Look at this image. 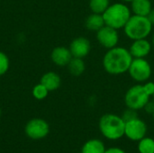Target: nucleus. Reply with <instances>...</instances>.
Wrapping results in <instances>:
<instances>
[{"instance_id":"1","label":"nucleus","mask_w":154,"mask_h":153,"mask_svg":"<svg viewBox=\"0 0 154 153\" xmlns=\"http://www.w3.org/2000/svg\"><path fill=\"white\" fill-rule=\"evenodd\" d=\"M133 56L129 50L116 46L107 50L103 57L104 69L110 75L118 76L128 71L133 61Z\"/></svg>"},{"instance_id":"2","label":"nucleus","mask_w":154,"mask_h":153,"mask_svg":"<svg viewBox=\"0 0 154 153\" xmlns=\"http://www.w3.org/2000/svg\"><path fill=\"white\" fill-rule=\"evenodd\" d=\"M99 130L102 135L107 140H119L125 136V122L115 114H106L99 120Z\"/></svg>"},{"instance_id":"3","label":"nucleus","mask_w":154,"mask_h":153,"mask_svg":"<svg viewBox=\"0 0 154 153\" xmlns=\"http://www.w3.org/2000/svg\"><path fill=\"white\" fill-rule=\"evenodd\" d=\"M131 15V9L120 2L110 5L103 14L105 24L116 30L124 29Z\"/></svg>"},{"instance_id":"4","label":"nucleus","mask_w":154,"mask_h":153,"mask_svg":"<svg viewBox=\"0 0 154 153\" xmlns=\"http://www.w3.org/2000/svg\"><path fill=\"white\" fill-rule=\"evenodd\" d=\"M152 27L147 16L132 14L124 27V32L132 41L146 39L152 32Z\"/></svg>"},{"instance_id":"5","label":"nucleus","mask_w":154,"mask_h":153,"mask_svg":"<svg viewBox=\"0 0 154 153\" xmlns=\"http://www.w3.org/2000/svg\"><path fill=\"white\" fill-rule=\"evenodd\" d=\"M151 95L147 91L143 83L131 87L125 95V103L127 108L134 110L143 109L147 103L150 101Z\"/></svg>"},{"instance_id":"6","label":"nucleus","mask_w":154,"mask_h":153,"mask_svg":"<svg viewBox=\"0 0 154 153\" xmlns=\"http://www.w3.org/2000/svg\"><path fill=\"white\" fill-rule=\"evenodd\" d=\"M127 72L132 79L142 84L150 79L152 76V67L145 58H134L133 59Z\"/></svg>"},{"instance_id":"7","label":"nucleus","mask_w":154,"mask_h":153,"mask_svg":"<svg viewBox=\"0 0 154 153\" xmlns=\"http://www.w3.org/2000/svg\"><path fill=\"white\" fill-rule=\"evenodd\" d=\"M24 133L32 140H42L49 134L50 125L44 119L33 118L25 124Z\"/></svg>"},{"instance_id":"8","label":"nucleus","mask_w":154,"mask_h":153,"mask_svg":"<svg viewBox=\"0 0 154 153\" xmlns=\"http://www.w3.org/2000/svg\"><path fill=\"white\" fill-rule=\"evenodd\" d=\"M97 40L102 47L107 50L112 49L117 46L119 42L118 30L108 25H104L97 32Z\"/></svg>"},{"instance_id":"9","label":"nucleus","mask_w":154,"mask_h":153,"mask_svg":"<svg viewBox=\"0 0 154 153\" xmlns=\"http://www.w3.org/2000/svg\"><path fill=\"white\" fill-rule=\"evenodd\" d=\"M147 133L146 124L139 117L125 122V135L131 141L139 142Z\"/></svg>"},{"instance_id":"10","label":"nucleus","mask_w":154,"mask_h":153,"mask_svg":"<svg viewBox=\"0 0 154 153\" xmlns=\"http://www.w3.org/2000/svg\"><path fill=\"white\" fill-rule=\"evenodd\" d=\"M69 50L75 58H85L88 56L91 50V44L86 37H77L69 44Z\"/></svg>"},{"instance_id":"11","label":"nucleus","mask_w":154,"mask_h":153,"mask_svg":"<svg viewBox=\"0 0 154 153\" xmlns=\"http://www.w3.org/2000/svg\"><path fill=\"white\" fill-rule=\"evenodd\" d=\"M152 43L146 39L133 41L129 51L133 58H146L152 50Z\"/></svg>"},{"instance_id":"12","label":"nucleus","mask_w":154,"mask_h":153,"mask_svg":"<svg viewBox=\"0 0 154 153\" xmlns=\"http://www.w3.org/2000/svg\"><path fill=\"white\" fill-rule=\"evenodd\" d=\"M72 58L73 56L69 49L63 46H59L54 48L51 53V59L52 62L59 67L68 66V64L69 63Z\"/></svg>"},{"instance_id":"13","label":"nucleus","mask_w":154,"mask_h":153,"mask_svg":"<svg viewBox=\"0 0 154 153\" xmlns=\"http://www.w3.org/2000/svg\"><path fill=\"white\" fill-rule=\"evenodd\" d=\"M40 83L45 86L46 88L51 92V91L57 90L60 87L61 78L56 72L49 71L42 75V77L41 78Z\"/></svg>"},{"instance_id":"14","label":"nucleus","mask_w":154,"mask_h":153,"mask_svg":"<svg viewBox=\"0 0 154 153\" xmlns=\"http://www.w3.org/2000/svg\"><path fill=\"white\" fill-rule=\"evenodd\" d=\"M131 12L135 15L147 16L152 9L151 0H134L131 2Z\"/></svg>"},{"instance_id":"15","label":"nucleus","mask_w":154,"mask_h":153,"mask_svg":"<svg viewBox=\"0 0 154 153\" xmlns=\"http://www.w3.org/2000/svg\"><path fill=\"white\" fill-rule=\"evenodd\" d=\"M105 24V21H104V17L103 14H96V13H92L90 14L85 22V26L86 28L90 31V32H97L98 30H100Z\"/></svg>"},{"instance_id":"16","label":"nucleus","mask_w":154,"mask_h":153,"mask_svg":"<svg viewBox=\"0 0 154 153\" xmlns=\"http://www.w3.org/2000/svg\"><path fill=\"white\" fill-rule=\"evenodd\" d=\"M105 143L98 139H91L84 143L80 153H105Z\"/></svg>"},{"instance_id":"17","label":"nucleus","mask_w":154,"mask_h":153,"mask_svg":"<svg viewBox=\"0 0 154 153\" xmlns=\"http://www.w3.org/2000/svg\"><path fill=\"white\" fill-rule=\"evenodd\" d=\"M67 67H68L69 73L75 77L81 76L86 69V64H85L83 59H81V58L73 57Z\"/></svg>"},{"instance_id":"18","label":"nucleus","mask_w":154,"mask_h":153,"mask_svg":"<svg viewBox=\"0 0 154 153\" xmlns=\"http://www.w3.org/2000/svg\"><path fill=\"white\" fill-rule=\"evenodd\" d=\"M110 5V0H89V8L92 13L103 14Z\"/></svg>"},{"instance_id":"19","label":"nucleus","mask_w":154,"mask_h":153,"mask_svg":"<svg viewBox=\"0 0 154 153\" xmlns=\"http://www.w3.org/2000/svg\"><path fill=\"white\" fill-rule=\"evenodd\" d=\"M140 153H154V140L150 137H143L138 142Z\"/></svg>"},{"instance_id":"20","label":"nucleus","mask_w":154,"mask_h":153,"mask_svg":"<svg viewBox=\"0 0 154 153\" xmlns=\"http://www.w3.org/2000/svg\"><path fill=\"white\" fill-rule=\"evenodd\" d=\"M49 90L46 88L45 86H43L42 83H39L37 85H35L32 88V96L37 99V100H43L45 99L48 95H49Z\"/></svg>"},{"instance_id":"21","label":"nucleus","mask_w":154,"mask_h":153,"mask_svg":"<svg viewBox=\"0 0 154 153\" xmlns=\"http://www.w3.org/2000/svg\"><path fill=\"white\" fill-rule=\"evenodd\" d=\"M9 67H10V61L8 56L5 52L0 51V77L7 73Z\"/></svg>"},{"instance_id":"22","label":"nucleus","mask_w":154,"mask_h":153,"mask_svg":"<svg viewBox=\"0 0 154 153\" xmlns=\"http://www.w3.org/2000/svg\"><path fill=\"white\" fill-rule=\"evenodd\" d=\"M138 117V115H137V111L136 110H134V109H131V108H127L123 115H122V118L124 119L125 122H128V121H131L133 119H135Z\"/></svg>"},{"instance_id":"23","label":"nucleus","mask_w":154,"mask_h":153,"mask_svg":"<svg viewBox=\"0 0 154 153\" xmlns=\"http://www.w3.org/2000/svg\"><path fill=\"white\" fill-rule=\"evenodd\" d=\"M105 153H126L124 150L118 147H111L109 149H106Z\"/></svg>"},{"instance_id":"24","label":"nucleus","mask_w":154,"mask_h":153,"mask_svg":"<svg viewBox=\"0 0 154 153\" xmlns=\"http://www.w3.org/2000/svg\"><path fill=\"white\" fill-rule=\"evenodd\" d=\"M143 109H145V111H146L147 113L152 115V113L154 112V101H152V102L149 101V102L147 103V105L144 106Z\"/></svg>"},{"instance_id":"25","label":"nucleus","mask_w":154,"mask_h":153,"mask_svg":"<svg viewBox=\"0 0 154 153\" xmlns=\"http://www.w3.org/2000/svg\"><path fill=\"white\" fill-rule=\"evenodd\" d=\"M147 18L149 19V21L151 22V23L154 26V8L151 10V12L149 13V14L147 15Z\"/></svg>"},{"instance_id":"26","label":"nucleus","mask_w":154,"mask_h":153,"mask_svg":"<svg viewBox=\"0 0 154 153\" xmlns=\"http://www.w3.org/2000/svg\"><path fill=\"white\" fill-rule=\"evenodd\" d=\"M123 2H127V3H131V2H133L134 0H122Z\"/></svg>"},{"instance_id":"27","label":"nucleus","mask_w":154,"mask_h":153,"mask_svg":"<svg viewBox=\"0 0 154 153\" xmlns=\"http://www.w3.org/2000/svg\"><path fill=\"white\" fill-rule=\"evenodd\" d=\"M152 44L154 46V34L153 36H152Z\"/></svg>"},{"instance_id":"28","label":"nucleus","mask_w":154,"mask_h":153,"mask_svg":"<svg viewBox=\"0 0 154 153\" xmlns=\"http://www.w3.org/2000/svg\"><path fill=\"white\" fill-rule=\"evenodd\" d=\"M152 117H153V120H154V112L152 113Z\"/></svg>"},{"instance_id":"29","label":"nucleus","mask_w":154,"mask_h":153,"mask_svg":"<svg viewBox=\"0 0 154 153\" xmlns=\"http://www.w3.org/2000/svg\"><path fill=\"white\" fill-rule=\"evenodd\" d=\"M0 117H1V109H0Z\"/></svg>"},{"instance_id":"30","label":"nucleus","mask_w":154,"mask_h":153,"mask_svg":"<svg viewBox=\"0 0 154 153\" xmlns=\"http://www.w3.org/2000/svg\"><path fill=\"white\" fill-rule=\"evenodd\" d=\"M152 97H153V101H154V93H153V95H152Z\"/></svg>"}]
</instances>
